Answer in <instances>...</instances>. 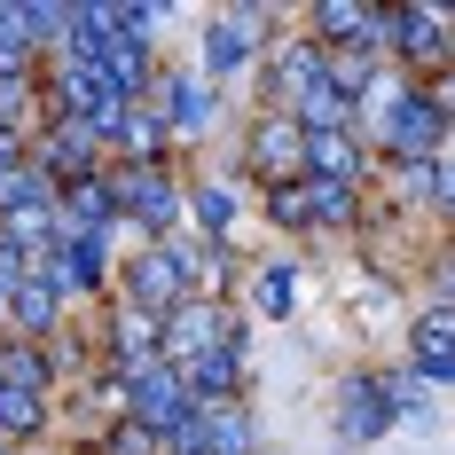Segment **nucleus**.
Here are the masks:
<instances>
[{
  "label": "nucleus",
  "mask_w": 455,
  "mask_h": 455,
  "mask_svg": "<svg viewBox=\"0 0 455 455\" xmlns=\"http://www.w3.org/2000/svg\"><path fill=\"white\" fill-rule=\"evenodd\" d=\"M63 212H71V235H102V220L118 212V188L94 181V173H79V181L63 188Z\"/></svg>",
  "instance_id": "nucleus-11"
},
{
  "label": "nucleus",
  "mask_w": 455,
  "mask_h": 455,
  "mask_svg": "<svg viewBox=\"0 0 455 455\" xmlns=\"http://www.w3.org/2000/svg\"><path fill=\"white\" fill-rule=\"evenodd\" d=\"M251 165H259L275 188L307 181V134H299V118H259V134H251Z\"/></svg>",
  "instance_id": "nucleus-4"
},
{
  "label": "nucleus",
  "mask_w": 455,
  "mask_h": 455,
  "mask_svg": "<svg viewBox=\"0 0 455 455\" xmlns=\"http://www.w3.org/2000/svg\"><path fill=\"white\" fill-rule=\"evenodd\" d=\"M55 315H63V299H55V283H40V275H24V291H16V307H8V322L16 330H55Z\"/></svg>",
  "instance_id": "nucleus-16"
},
{
  "label": "nucleus",
  "mask_w": 455,
  "mask_h": 455,
  "mask_svg": "<svg viewBox=\"0 0 455 455\" xmlns=\"http://www.w3.org/2000/svg\"><path fill=\"white\" fill-rule=\"evenodd\" d=\"M385 416H393V393H385L377 377H354V385H346V416H338V424H346V440H377V432H385Z\"/></svg>",
  "instance_id": "nucleus-10"
},
{
  "label": "nucleus",
  "mask_w": 455,
  "mask_h": 455,
  "mask_svg": "<svg viewBox=\"0 0 455 455\" xmlns=\"http://www.w3.org/2000/svg\"><path fill=\"white\" fill-rule=\"evenodd\" d=\"M0 243H8L16 259H32V251H47V243H63V212H55L47 196L8 204V212H0Z\"/></svg>",
  "instance_id": "nucleus-6"
},
{
  "label": "nucleus",
  "mask_w": 455,
  "mask_h": 455,
  "mask_svg": "<svg viewBox=\"0 0 455 455\" xmlns=\"http://www.w3.org/2000/svg\"><path fill=\"white\" fill-rule=\"evenodd\" d=\"M110 188H118V204H134V212H141V228L173 220V188H165V173H157V165H134L126 181H110Z\"/></svg>",
  "instance_id": "nucleus-12"
},
{
  "label": "nucleus",
  "mask_w": 455,
  "mask_h": 455,
  "mask_svg": "<svg viewBox=\"0 0 455 455\" xmlns=\"http://www.w3.org/2000/svg\"><path fill=\"white\" fill-rule=\"evenodd\" d=\"M267 87H275V102H283V110H299L315 87H330V47H315V40L283 47V55H275V71H267Z\"/></svg>",
  "instance_id": "nucleus-5"
},
{
  "label": "nucleus",
  "mask_w": 455,
  "mask_h": 455,
  "mask_svg": "<svg viewBox=\"0 0 455 455\" xmlns=\"http://www.w3.org/2000/svg\"><path fill=\"white\" fill-rule=\"evenodd\" d=\"M259 315H291V275H283V267L259 275Z\"/></svg>",
  "instance_id": "nucleus-25"
},
{
  "label": "nucleus",
  "mask_w": 455,
  "mask_h": 455,
  "mask_svg": "<svg viewBox=\"0 0 455 455\" xmlns=\"http://www.w3.org/2000/svg\"><path fill=\"white\" fill-rule=\"evenodd\" d=\"M40 393H16V385H0V432H8V440H32V432H40Z\"/></svg>",
  "instance_id": "nucleus-20"
},
{
  "label": "nucleus",
  "mask_w": 455,
  "mask_h": 455,
  "mask_svg": "<svg viewBox=\"0 0 455 455\" xmlns=\"http://www.w3.org/2000/svg\"><path fill=\"white\" fill-rule=\"evenodd\" d=\"M385 141H393L409 165H432V149L448 141V110H440L432 94H401V110L385 118Z\"/></svg>",
  "instance_id": "nucleus-3"
},
{
  "label": "nucleus",
  "mask_w": 455,
  "mask_h": 455,
  "mask_svg": "<svg viewBox=\"0 0 455 455\" xmlns=\"http://www.w3.org/2000/svg\"><path fill=\"white\" fill-rule=\"evenodd\" d=\"M354 173H362V149H354V134H307V181L346 188Z\"/></svg>",
  "instance_id": "nucleus-9"
},
{
  "label": "nucleus",
  "mask_w": 455,
  "mask_h": 455,
  "mask_svg": "<svg viewBox=\"0 0 455 455\" xmlns=\"http://www.w3.org/2000/svg\"><path fill=\"white\" fill-rule=\"evenodd\" d=\"M204 118H212V87H188V79H173V87H165V126H173V134H196Z\"/></svg>",
  "instance_id": "nucleus-18"
},
{
  "label": "nucleus",
  "mask_w": 455,
  "mask_h": 455,
  "mask_svg": "<svg viewBox=\"0 0 455 455\" xmlns=\"http://www.w3.org/2000/svg\"><path fill=\"white\" fill-rule=\"evenodd\" d=\"M181 377H188V393H196V401H235V346H212V354H196Z\"/></svg>",
  "instance_id": "nucleus-15"
},
{
  "label": "nucleus",
  "mask_w": 455,
  "mask_h": 455,
  "mask_svg": "<svg viewBox=\"0 0 455 455\" xmlns=\"http://www.w3.org/2000/svg\"><path fill=\"white\" fill-rule=\"evenodd\" d=\"M40 283H55V299L63 291H87L94 275H102V235H63V251L47 259V267H32Z\"/></svg>",
  "instance_id": "nucleus-8"
},
{
  "label": "nucleus",
  "mask_w": 455,
  "mask_h": 455,
  "mask_svg": "<svg viewBox=\"0 0 455 455\" xmlns=\"http://www.w3.org/2000/svg\"><path fill=\"white\" fill-rule=\"evenodd\" d=\"M157 338H165V322H157V315H141V307H126V315H118V354L157 362Z\"/></svg>",
  "instance_id": "nucleus-19"
},
{
  "label": "nucleus",
  "mask_w": 455,
  "mask_h": 455,
  "mask_svg": "<svg viewBox=\"0 0 455 455\" xmlns=\"http://www.w3.org/2000/svg\"><path fill=\"white\" fill-rule=\"evenodd\" d=\"M149 440H157V432H141V424H126V432H118V455H149Z\"/></svg>",
  "instance_id": "nucleus-28"
},
{
  "label": "nucleus",
  "mask_w": 455,
  "mask_h": 455,
  "mask_svg": "<svg viewBox=\"0 0 455 455\" xmlns=\"http://www.w3.org/2000/svg\"><path fill=\"white\" fill-rule=\"evenodd\" d=\"M440 24L448 16H432V8H393V32L385 40H401V55H440Z\"/></svg>",
  "instance_id": "nucleus-17"
},
{
  "label": "nucleus",
  "mask_w": 455,
  "mask_h": 455,
  "mask_svg": "<svg viewBox=\"0 0 455 455\" xmlns=\"http://www.w3.org/2000/svg\"><path fill=\"white\" fill-rule=\"evenodd\" d=\"M251 40H259V8H220V16H212V32H204V63L228 79V71L251 55Z\"/></svg>",
  "instance_id": "nucleus-7"
},
{
  "label": "nucleus",
  "mask_w": 455,
  "mask_h": 455,
  "mask_svg": "<svg viewBox=\"0 0 455 455\" xmlns=\"http://www.w3.org/2000/svg\"><path fill=\"white\" fill-rule=\"evenodd\" d=\"M24 259H16V251H8V243H0V315H8V307H16V291H24Z\"/></svg>",
  "instance_id": "nucleus-26"
},
{
  "label": "nucleus",
  "mask_w": 455,
  "mask_h": 455,
  "mask_svg": "<svg viewBox=\"0 0 455 455\" xmlns=\"http://www.w3.org/2000/svg\"><path fill=\"white\" fill-rule=\"evenodd\" d=\"M196 212H204V220H212V228H228V212H235V204H228L220 188H204V196H196Z\"/></svg>",
  "instance_id": "nucleus-27"
},
{
  "label": "nucleus",
  "mask_w": 455,
  "mask_h": 455,
  "mask_svg": "<svg viewBox=\"0 0 455 455\" xmlns=\"http://www.w3.org/2000/svg\"><path fill=\"white\" fill-rule=\"evenodd\" d=\"M409 354H416L424 377H455V315H424L416 338H409Z\"/></svg>",
  "instance_id": "nucleus-13"
},
{
  "label": "nucleus",
  "mask_w": 455,
  "mask_h": 455,
  "mask_svg": "<svg viewBox=\"0 0 455 455\" xmlns=\"http://www.w3.org/2000/svg\"><path fill=\"white\" fill-rule=\"evenodd\" d=\"M0 385H16V393H40V385H47V354H40V346H16V354H0Z\"/></svg>",
  "instance_id": "nucleus-21"
},
{
  "label": "nucleus",
  "mask_w": 455,
  "mask_h": 455,
  "mask_svg": "<svg viewBox=\"0 0 455 455\" xmlns=\"http://www.w3.org/2000/svg\"><path fill=\"white\" fill-rule=\"evenodd\" d=\"M440 47H448V55H455V16H448V24H440Z\"/></svg>",
  "instance_id": "nucleus-29"
},
{
  "label": "nucleus",
  "mask_w": 455,
  "mask_h": 455,
  "mask_svg": "<svg viewBox=\"0 0 455 455\" xmlns=\"http://www.w3.org/2000/svg\"><path fill=\"white\" fill-rule=\"evenodd\" d=\"M307 204H315V220H354V188H330V181H307Z\"/></svg>",
  "instance_id": "nucleus-23"
},
{
  "label": "nucleus",
  "mask_w": 455,
  "mask_h": 455,
  "mask_svg": "<svg viewBox=\"0 0 455 455\" xmlns=\"http://www.w3.org/2000/svg\"><path fill=\"white\" fill-rule=\"evenodd\" d=\"M165 346L196 362V354H212V346H228V338H220V322H212V307H196V299H188L181 315H165Z\"/></svg>",
  "instance_id": "nucleus-14"
},
{
  "label": "nucleus",
  "mask_w": 455,
  "mask_h": 455,
  "mask_svg": "<svg viewBox=\"0 0 455 455\" xmlns=\"http://www.w3.org/2000/svg\"><path fill=\"white\" fill-rule=\"evenodd\" d=\"M275 220H283V228H299V220H315V204H307V181H291V188H275Z\"/></svg>",
  "instance_id": "nucleus-24"
},
{
  "label": "nucleus",
  "mask_w": 455,
  "mask_h": 455,
  "mask_svg": "<svg viewBox=\"0 0 455 455\" xmlns=\"http://www.w3.org/2000/svg\"><path fill=\"white\" fill-rule=\"evenodd\" d=\"M126 291H134L141 315H181L188 307V267H181V243H165V251H141L134 267H126Z\"/></svg>",
  "instance_id": "nucleus-2"
},
{
  "label": "nucleus",
  "mask_w": 455,
  "mask_h": 455,
  "mask_svg": "<svg viewBox=\"0 0 455 455\" xmlns=\"http://www.w3.org/2000/svg\"><path fill=\"white\" fill-rule=\"evenodd\" d=\"M126 409H134V424L141 432H181L188 416H196V393H188V377L173 362H134L126 369Z\"/></svg>",
  "instance_id": "nucleus-1"
},
{
  "label": "nucleus",
  "mask_w": 455,
  "mask_h": 455,
  "mask_svg": "<svg viewBox=\"0 0 455 455\" xmlns=\"http://www.w3.org/2000/svg\"><path fill=\"white\" fill-rule=\"evenodd\" d=\"M87 149H94V134H87V126H55V134H47V165H71V181H79Z\"/></svg>",
  "instance_id": "nucleus-22"
}]
</instances>
